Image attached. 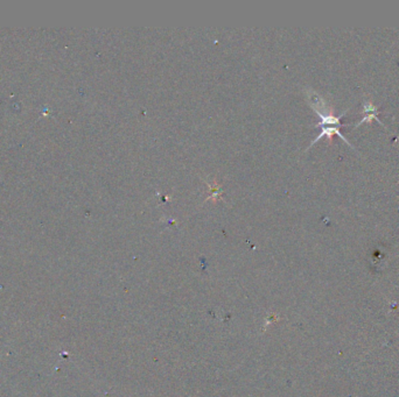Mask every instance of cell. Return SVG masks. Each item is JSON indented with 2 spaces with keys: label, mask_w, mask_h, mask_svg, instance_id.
Returning a JSON list of instances; mask_svg holds the SVG:
<instances>
[{
  "label": "cell",
  "mask_w": 399,
  "mask_h": 397,
  "mask_svg": "<svg viewBox=\"0 0 399 397\" xmlns=\"http://www.w3.org/2000/svg\"><path fill=\"white\" fill-rule=\"evenodd\" d=\"M363 112H364V114H366V117H363L362 120H361L358 124H356V126H358V125H361L363 123H369V121H371L372 119H375V120L378 121L382 126H384V124H383L382 121L377 118V114H378V107H377L376 105H373L372 103L364 102L363 103Z\"/></svg>",
  "instance_id": "2"
},
{
  "label": "cell",
  "mask_w": 399,
  "mask_h": 397,
  "mask_svg": "<svg viewBox=\"0 0 399 397\" xmlns=\"http://www.w3.org/2000/svg\"><path fill=\"white\" fill-rule=\"evenodd\" d=\"M335 134L341 137V139L343 140V141L347 143V145H349L350 147H354L350 142H349V140H347V137H345L343 134L341 133V131H340V126H323V127H321V133L315 137V140H313V141H312L311 146L319 141L321 137H323V136H327L329 140H332L333 135H335Z\"/></svg>",
  "instance_id": "1"
}]
</instances>
